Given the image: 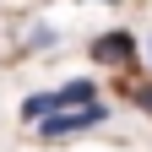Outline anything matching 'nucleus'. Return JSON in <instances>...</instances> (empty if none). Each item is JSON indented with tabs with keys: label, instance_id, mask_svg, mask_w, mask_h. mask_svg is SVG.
Instances as JSON below:
<instances>
[{
	"label": "nucleus",
	"instance_id": "nucleus-4",
	"mask_svg": "<svg viewBox=\"0 0 152 152\" xmlns=\"http://www.w3.org/2000/svg\"><path fill=\"white\" fill-rule=\"evenodd\" d=\"M54 103H76V109H87V103H98V87H92V82H65L60 92H54Z\"/></svg>",
	"mask_w": 152,
	"mask_h": 152
},
{
	"label": "nucleus",
	"instance_id": "nucleus-3",
	"mask_svg": "<svg viewBox=\"0 0 152 152\" xmlns=\"http://www.w3.org/2000/svg\"><path fill=\"white\" fill-rule=\"evenodd\" d=\"M54 109H60V103H54V92H27V98H22V120L44 125V120H49Z\"/></svg>",
	"mask_w": 152,
	"mask_h": 152
},
{
	"label": "nucleus",
	"instance_id": "nucleus-1",
	"mask_svg": "<svg viewBox=\"0 0 152 152\" xmlns=\"http://www.w3.org/2000/svg\"><path fill=\"white\" fill-rule=\"evenodd\" d=\"M103 120H109V109L87 103V109H71V114H49V120L38 125V136H44V141H65V136H82V130L103 125Z\"/></svg>",
	"mask_w": 152,
	"mask_h": 152
},
{
	"label": "nucleus",
	"instance_id": "nucleus-6",
	"mask_svg": "<svg viewBox=\"0 0 152 152\" xmlns=\"http://www.w3.org/2000/svg\"><path fill=\"white\" fill-rule=\"evenodd\" d=\"M103 6H120V0H103Z\"/></svg>",
	"mask_w": 152,
	"mask_h": 152
},
{
	"label": "nucleus",
	"instance_id": "nucleus-5",
	"mask_svg": "<svg viewBox=\"0 0 152 152\" xmlns=\"http://www.w3.org/2000/svg\"><path fill=\"white\" fill-rule=\"evenodd\" d=\"M120 92H125V98L136 103L141 114H152V82H130V76H125V82H120Z\"/></svg>",
	"mask_w": 152,
	"mask_h": 152
},
{
	"label": "nucleus",
	"instance_id": "nucleus-2",
	"mask_svg": "<svg viewBox=\"0 0 152 152\" xmlns=\"http://www.w3.org/2000/svg\"><path fill=\"white\" fill-rule=\"evenodd\" d=\"M87 54L98 65H136V38H130V27H114V33H98V38H92Z\"/></svg>",
	"mask_w": 152,
	"mask_h": 152
}]
</instances>
